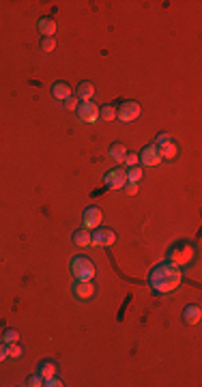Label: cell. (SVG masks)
Wrapping results in <instances>:
<instances>
[{
	"label": "cell",
	"instance_id": "83f0119b",
	"mask_svg": "<svg viewBox=\"0 0 202 387\" xmlns=\"http://www.w3.org/2000/svg\"><path fill=\"white\" fill-rule=\"evenodd\" d=\"M123 162H125V164L131 168V166H138V162H140V160H138V155H136V153H127Z\"/></svg>",
	"mask_w": 202,
	"mask_h": 387
},
{
	"label": "cell",
	"instance_id": "7a4b0ae2",
	"mask_svg": "<svg viewBox=\"0 0 202 387\" xmlns=\"http://www.w3.org/2000/svg\"><path fill=\"white\" fill-rule=\"evenodd\" d=\"M191 258H194V245L189 241H178L170 247V260L168 263H172L176 267H185L191 263Z\"/></svg>",
	"mask_w": 202,
	"mask_h": 387
},
{
	"label": "cell",
	"instance_id": "f1b7e54d",
	"mask_svg": "<svg viewBox=\"0 0 202 387\" xmlns=\"http://www.w3.org/2000/svg\"><path fill=\"white\" fill-rule=\"evenodd\" d=\"M78 101H80L78 97H73V95H71V97L65 101V108H67V110H78V106H80Z\"/></svg>",
	"mask_w": 202,
	"mask_h": 387
},
{
	"label": "cell",
	"instance_id": "ffe728a7",
	"mask_svg": "<svg viewBox=\"0 0 202 387\" xmlns=\"http://www.w3.org/2000/svg\"><path fill=\"white\" fill-rule=\"evenodd\" d=\"M24 355V349L19 347V342H11V344H7V357H11V359H19Z\"/></svg>",
	"mask_w": 202,
	"mask_h": 387
},
{
	"label": "cell",
	"instance_id": "9a60e30c",
	"mask_svg": "<svg viewBox=\"0 0 202 387\" xmlns=\"http://www.w3.org/2000/svg\"><path fill=\"white\" fill-rule=\"evenodd\" d=\"M71 239H73V243H76L78 247H86V245H91V230L80 228V230H76V233L71 235Z\"/></svg>",
	"mask_w": 202,
	"mask_h": 387
},
{
	"label": "cell",
	"instance_id": "484cf974",
	"mask_svg": "<svg viewBox=\"0 0 202 387\" xmlns=\"http://www.w3.org/2000/svg\"><path fill=\"white\" fill-rule=\"evenodd\" d=\"M43 385L46 387H62L65 383H62V379H58V376L54 374V376H50V379H43Z\"/></svg>",
	"mask_w": 202,
	"mask_h": 387
},
{
	"label": "cell",
	"instance_id": "7402d4cb",
	"mask_svg": "<svg viewBox=\"0 0 202 387\" xmlns=\"http://www.w3.org/2000/svg\"><path fill=\"white\" fill-rule=\"evenodd\" d=\"M168 142H172V135H170V133H166V131H162V133H157L155 135V146H157V149H162V146H166Z\"/></svg>",
	"mask_w": 202,
	"mask_h": 387
},
{
	"label": "cell",
	"instance_id": "5b68a950",
	"mask_svg": "<svg viewBox=\"0 0 202 387\" xmlns=\"http://www.w3.org/2000/svg\"><path fill=\"white\" fill-rule=\"evenodd\" d=\"M71 292H73V297L80 299V301H88L95 297V284L91 280H76L73 282V286H71Z\"/></svg>",
	"mask_w": 202,
	"mask_h": 387
},
{
	"label": "cell",
	"instance_id": "7c38bea8",
	"mask_svg": "<svg viewBox=\"0 0 202 387\" xmlns=\"http://www.w3.org/2000/svg\"><path fill=\"white\" fill-rule=\"evenodd\" d=\"M52 97L58 99V101H67L71 97V86L67 84V82H54L52 84Z\"/></svg>",
	"mask_w": 202,
	"mask_h": 387
},
{
	"label": "cell",
	"instance_id": "d4e9b609",
	"mask_svg": "<svg viewBox=\"0 0 202 387\" xmlns=\"http://www.w3.org/2000/svg\"><path fill=\"white\" fill-rule=\"evenodd\" d=\"M26 385L28 387H41V385H43V376H41V374H30Z\"/></svg>",
	"mask_w": 202,
	"mask_h": 387
},
{
	"label": "cell",
	"instance_id": "603a6c76",
	"mask_svg": "<svg viewBox=\"0 0 202 387\" xmlns=\"http://www.w3.org/2000/svg\"><path fill=\"white\" fill-rule=\"evenodd\" d=\"M54 48H56V39L54 37H43L41 39V50L43 52H54Z\"/></svg>",
	"mask_w": 202,
	"mask_h": 387
},
{
	"label": "cell",
	"instance_id": "277c9868",
	"mask_svg": "<svg viewBox=\"0 0 202 387\" xmlns=\"http://www.w3.org/2000/svg\"><path fill=\"white\" fill-rule=\"evenodd\" d=\"M140 112H142V108L138 101H121V106L116 108V119L121 123H131L140 117Z\"/></svg>",
	"mask_w": 202,
	"mask_h": 387
},
{
	"label": "cell",
	"instance_id": "e0dca14e",
	"mask_svg": "<svg viewBox=\"0 0 202 387\" xmlns=\"http://www.w3.org/2000/svg\"><path fill=\"white\" fill-rule=\"evenodd\" d=\"M108 155H110V157H112L114 162H123V160H125V155H127V149H125V146H123L121 142H114V144L110 146V149H108Z\"/></svg>",
	"mask_w": 202,
	"mask_h": 387
},
{
	"label": "cell",
	"instance_id": "8992f818",
	"mask_svg": "<svg viewBox=\"0 0 202 387\" xmlns=\"http://www.w3.org/2000/svg\"><path fill=\"white\" fill-rule=\"evenodd\" d=\"M78 119L82 123H97L99 121V106L93 101H82L78 106Z\"/></svg>",
	"mask_w": 202,
	"mask_h": 387
},
{
	"label": "cell",
	"instance_id": "44dd1931",
	"mask_svg": "<svg viewBox=\"0 0 202 387\" xmlns=\"http://www.w3.org/2000/svg\"><path fill=\"white\" fill-rule=\"evenodd\" d=\"M142 176H144V172L140 166H131V168L127 170V181H131V183H140Z\"/></svg>",
	"mask_w": 202,
	"mask_h": 387
},
{
	"label": "cell",
	"instance_id": "8fae6325",
	"mask_svg": "<svg viewBox=\"0 0 202 387\" xmlns=\"http://www.w3.org/2000/svg\"><path fill=\"white\" fill-rule=\"evenodd\" d=\"M200 318H202L200 306L191 303V306H185V308H183V321H185V325H198Z\"/></svg>",
	"mask_w": 202,
	"mask_h": 387
},
{
	"label": "cell",
	"instance_id": "9c48e42d",
	"mask_svg": "<svg viewBox=\"0 0 202 387\" xmlns=\"http://www.w3.org/2000/svg\"><path fill=\"white\" fill-rule=\"evenodd\" d=\"M138 160H140V164L142 166H159L162 164V155H159V149L155 144H148V146H144V149L140 151V155H138Z\"/></svg>",
	"mask_w": 202,
	"mask_h": 387
},
{
	"label": "cell",
	"instance_id": "f546056e",
	"mask_svg": "<svg viewBox=\"0 0 202 387\" xmlns=\"http://www.w3.org/2000/svg\"><path fill=\"white\" fill-rule=\"evenodd\" d=\"M5 359H7V344L0 342V361H5Z\"/></svg>",
	"mask_w": 202,
	"mask_h": 387
},
{
	"label": "cell",
	"instance_id": "5bb4252c",
	"mask_svg": "<svg viewBox=\"0 0 202 387\" xmlns=\"http://www.w3.org/2000/svg\"><path fill=\"white\" fill-rule=\"evenodd\" d=\"M95 95V86H93V82H80L78 88H76V97L80 101H91Z\"/></svg>",
	"mask_w": 202,
	"mask_h": 387
},
{
	"label": "cell",
	"instance_id": "6da1fadb",
	"mask_svg": "<svg viewBox=\"0 0 202 387\" xmlns=\"http://www.w3.org/2000/svg\"><path fill=\"white\" fill-rule=\"evenodd\" d=\"M181 280H183V271L181 267L172 265V263H159L155 265L151 271H148V286H151L155 292H172L181 286Z\"/></svg>",
	"mask_w": 202,
	"mask_h": 387
},
{
	"label": "cell",
	"instance_id": "3957f363",
	"mask_svg": "<svg viewBox=\"0 0 202 387\" xmlns=\"http://www.w3.org/2000/svg\"><path fill=\"white\" fill-rule=\"evenodd\" d=\"M69 269L76 280H93L95 278V265L93 260L86 258V256H73L71 263H69Z\"/></svg>",
	"mask_w": 202,
	"mask_h": 387
},
{
	"label": "cell",
	"instance_id": "d6986e66",
	"mask_svg": "<svg viewBox=\"0 0 202 387\" xmlns=\"http://www.w3.org/2000/svg\"><path fill=\"white\" fill-rule=\"evenodd\" d=\"M99 233H101V245H103V247H112L114 241H116L114 230H112V228H99Z\"/></svg>",
	"mask_w": 202,
	"mask_h": 387
},
{
	"label": "cell",
	"instance_id": "ba28073f",
	"mask_svg": "<svg viewBox=\"0 0 202 387\" xmlns=\"http://www.w3.org/2000/svg\"><path fill=\"white\" fill-rule=\"evenodd\" d=\"M101 224V209L99 207H86L82 213V228L95 230Z\"/></svg>",
	"mask_w": 202,
	"mask_h": 387
},
{
	"label": "cell",
	"instance_id": "4fadbf2b",
	"mask_svg": "<svg viewBox=\"0 0 202 387\" xmlns=\"http://www.w3.org/2000/svg\"><path fill=\"white\" fill-rule=\"evenodd\" d=\"M159 155H162V162H174L178 157V144L172 140V142H168L166 146H162L159 149Z\"/></svg>",
	"mask_w": 202,
	"mask_h": 387
},
{
	"label": "cell",
	"instance_id": "ac0fdd59",
	"mask_svg": "<svg viewBox=\"0 0 202 387\" xmlns=\"http://www.w3.org/2000/svg\"><path fill=\"white\" fill-rule=\"evenodd\" d=\"M99 119L110 123L116 119V106H112V103H105V106H99Z\"/></svg>",
	"mask_w": 202,
	"mask_h": 387
},
{
	"label": "cell",
	"instance_id": "30bf717a",
	"mask_svg": "<svg viewBox=\"0 0 202 387\" xmlns=\"http://www.w3.org/2000/svg\"><path fill=\"white\" fill-rule=\"evenodd\" d=\"M56 19L50 17V15H43L37 19V30L41 33V37H54L56 35Z\"/></svg>",
	"mask_w": 202,
	"mask_h": 387
},
{
	"label": "cell",
	"instance_id": "52a82bcc",
	"mask_svg": "<svg viewBox=\"0 0 202 387\" xmlns=\"http://www.w3.org/2000/svg\"><path fill=\"white\" fill-rule=\"evenodd\" d=\"M103 183H105V187H110V190H121L127 183V170H123V168L108 170L103 174Z\"/></svg>",
	"mask_w": 202,
	"mask_h": 387
},
{
	"label": "cell",
	"instance_id": "cb8c5ba5",
	"mask_svg": "<svg viewBox=\"0 0 202 387\" xmlns=\"http://www.w3.org/2000/svg\"><path fill=\"white\" fill-rule=\"evenodd\" d=\"M17 340H19V331H15V329H7L5 331V336H3L5 344H11V342H17Z\"/></svg>",
	"mask_w": 202,
	"mask_h": 387
},
{
	"label": "cell",
	"instance_id": "2e32d148",
	"mask_svg": "<svg viewBox=\"0 0 202 387\" xmlns=\"http://www.w3.org/2000/svg\"><path fill=\"white\" fill-rule=\"evenodd\" d=\"M37 374H41V376H43V379H50V376H54V374H56V361H52V359H43V361L39 363Z\"/></svg>",
	"mask_w": 202,
	"mask_h": 387
},
{
	"label": "cell",
	"instance_id": "4316f807",
	"mask_svg": "<svg viewBox=\"0 0 202 387\" xmlns=\"http://www.w3.org/2000/svg\"><path fill=\"white\" fill-rule=\"evenodd\" d=\"M121 190L127 194V196H133L136 192H138V183H131V181H127L123 187H121Z\"/></svg>",
	"mask_w": 202,
	"mask_h": 387
}]
</instances>
